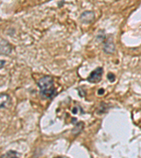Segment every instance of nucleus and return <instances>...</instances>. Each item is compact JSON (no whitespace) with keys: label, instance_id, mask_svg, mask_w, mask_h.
Listing matches in <instances>:
<instances>
[{"label":"nucleus","instance_id":"f257e3e1","mask_svg":"<svg viewBox=\"0 0 141 158\" xmlns=\"http://www.w3.org/2000/svg\"><path fill=\"white\" fill-rule=\"evenodd\" d=\"M37 85L40 88V96L44 99L51 100L57 95L54 79L51 76L45 75L41 77L37 82Z\"/></svg>","mask_w":141,"mask_h":158},{"label":"nucleus","instance_id":"f03ea898","mask_svg":"<svg viewBox=\"0 0 141 158\" xmlns=\"http://www.w3.org/2000/svg\"><path fill=\"white\" fill-rule=\"evenodd\" d=\"M103 73H104V70L102 68L97 67L96 69L91 72L90 75L87 78V80L92 84L99 83L102 80Z\"/></svg>","mask_w":141,"mask_h":158},{"label":"nucleus","instance_id":"7ed1b4c3","mask_svg":"<svg viewBox=\"0 0 141 158\" xmlns=\"http://www.w3.org/2000/svg\"><path fill=\"white\" fill-rule=\"evenodd\" d=\"M94 19L95 13L93 11H84L80 16V21L83 24H90Z\"/></svg>","mask_w":141,"mask_h":158},{"label":"nucleus","instance_id":"20e7f679","mask_svg":"<svg viewBox=\"0 0 141 158\" xmlns=\"http://www.w3.org/2000/svg\"><path fill=\"white\" fill-rule=\"evenodd\" d=\"M11 104V99L7 93L0 94V109H6L10 107Z\"/></svg>","mask_w":141,"mask_h":158},{"label":"nucleus","instance_id":"39448f33","mask_svg":"<svg viewBox=\"0 0 141 158\" xmlns=\"http://www.w3.org/2000/svg\"><path fill=\"white\" fill-rule=\"evenodd\" d=\"M12 51V47L11 44L7 40H1L0 42V53L4 55H9Z\"/></svg>","mask_w":141,"mask_h":158},{"label":"nucleus","instance_id":"423d86ee","mask_svg":"<svg viewBox=\"0 0 141 158\" xmlns=\"http://www.w3.org/2000/svg\"><path fill=\"white\" fill-rule=\"evenodd\" d=\"M104 52L107 54H112L115 51V45L113 42L112 39H109L106 42L104 43V48H103Z\"/></svg>","mask_w":141,"mask_h":158},{"label":"nucleus","instance_id":"0eeeda50","mask_svg":"<svg viewBox=\"0 0 141 158\" xmlns=\"http://www.w3.org/2000/svg\"><path fill=\"white\" fill-rule=\"evenodd\" d=\"M19 156H20V154L18 153L16 151L10 150V151H7L5 154L1 155V157H18Z\"/></svg>","mask_w":141,"mask_h":158},{"label":"nucleus","instance_id":"6e6552de","mask_svg":"<svg viewBox=\"0 0 141 158\" xmlns=\"http://www.w3.org/2000/svg\"><path fill=\"white\" fill-rule=\"evenodd\" d=\"M83 127H84V123L83 122H79L76 125V127H75L74 129H73L72 132L73 134H78V133H80L81 131H82Z\"/></svg>","mask_w":141,"mask_h":158},{"label":"nucleus","instance_id":"1a4fd4ad","mask_svg":"<svg viewBox=\"0 0 141 158\" xmlns=\"http://www.w3.org/2000/svg\"><path fill=\"white\" fill-rule=\"evenodd\" d=\"M105 38V33L104 30H100L98 34H97V41L98 42H103L104 41Z\"/></svg>","mask_w":141,"mask_h":158},{"label":"nucleus","instance_id":"9d476101","mask_svg":"<svg viewBox=\"0 0 141 158\" xmlns=\"http://www.w3.org/2000/svg\"><path fill=\"white\" fill-rule=\"evenodd\" d=\"M107 79H109V81H110V82H114L116 80V76L112 73H110L107 75Z\"/></svg>","mask_w":141,"mask_h":158},{"label":"nucleus","instance_id":"9b49d317","mask_svg":"<svg viewBox=\"0 0 141 158\" xmlns=\"http://www.w3.org/2000/svg\"><path fill=\"white\" fill-rule=\"evenodd\" d=\"M6 61L5 60H0V70L2 69L5 66Z\"/></svg>","mask_w":141,"mask_h":158},{"label":"nucleus","instance_id":"f8f14e48","mask_svg":"<svg viewBox=\"0 0 141 158\" xmlns=\"http://www.w3.org/2000/svg\"><path fill=\"white\" fill-rule=\"evenodd\" d=\"M104 92H105L104 89H102V88H101V89H100L98 90V91H97V93H98L99 95H100V96H101V95H103V94H104Z\"/></svg>","mask_w":141,"mask_h":158},{"label":"nucleus","instance_id":"ddd939ff","mask_svg":"<svg viewBox=\"0 0 141 158\" xmlns=\"http://www.w3.org/2000/svg\"><path fill=\"white\" fill-rule=\"evenodd\" d=\"M73 114L77 113V109H76V108H75L74 110H73Z\"/></svg>","mask_w":141,"mask_h":158}]
</instances>
